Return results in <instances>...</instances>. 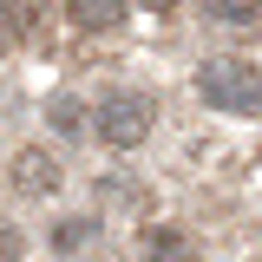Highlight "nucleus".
<instances>
[{
    "label": "nucleus",
    "instance_id": "1",
    "mask_svg": "<svg viewBox=\"0 0 262 262\" xmlns=\"http://www.w3.org/2000/svg\"><path fill=\"white\" fill-rule=\"evenodd\" d=\"M196 92H203L210 112H236V118H249V112H262V72H256L249 59H210L203 72H196Z\"/></svg>",
    "mask_w": 262,
    "mask_h": 262
},
{
    "label": "nucleus",
    "instance_id": "2",
    "mask_svg": "<svg viewBox=\"0 0 262 262\" xmlns=\"http://www.w3.org/2000/svg\"><path fill=\"white\" fill-rule=\"evenodd\" d=\"M98 138L112 144V151H131V144H144V131H151V98L138 92H112L105 105H98Z\"/></svg>",
    "mask_w": 262,
    "mask_h": 262
},
{
    "label": "nucleus",
    "instance_id": "3",
    "mask_svg": "<svg viewBox=\"0 0 262 262\" xmlns=\"http://www.w3.org/2000/svg\"><path fill=\"white\" fill-rule=\"evenodd\" d=\"M13 184H20V190H53V184H59V164H53V151H39V144H33V151H20V158H13Z\"/></svg>",
    "mask_w": 262,
    "mask_h": 262
},
{
    "label": "nucleus",
    "instance_id": "4",
    "mask_svg": "<svg viewBox=\"0 0 262 262\" xmlns=\"http://www.w3.org/2000/svg\"><path fill=\"white\" fill-rule=\"evenodd\" d=\"M79 27H118L125 20V0H66Z\"/></svg>",
    "mask_w": 262,
    "mask_h": 262
},
{
    "label": "nucleus",
    "instance_id": "5",
    "mask_svg": "<svg viewBox=\"0 0 262 262\" xmlns=\"http://www.w3.org/2000/svg\"><path fill=\"white\" fill-rule=\"evenodd\" d=\"M85 236H98V223H66V229H59V249H79Z\"/></svg>",
    "mask_w": 262,
    "mask_h": 262
},
{
    "label": "nucleus",
    "instance_id": "6",
    "mask_svg": "<svg viewBox=\"0 0 262 262\" xmlns=\"http://www.w3.org/2000/svg\"><path fill=\"white\" fill-rule=\"evenodd\" d=\"M262 0H223V20H256Z\"/></svg>",
    "mask_w": 262,
    "mask_h": 262
},
{
    "label": "nucleus",
    "instance_id": "7",
    "mask_svg": "<svg viewBox=\"0 0 262 262\" xmlns=\"http://www.w3.org/2000/svg\"><path fill=\"white\" fill-rule=\"evenodd\" d=\"M53 125H59V131H79V105H72V98L53 105Z\"/></svg>",
    "mask_w": 262,
    "mask_h": 262
},
{
    "label": "nucleus",
    "instance_id": "8",
    "mask_svg": "<svg viewBox=\"0 0 262 262\" xmlns=\"http://www.w3.org/2000/svg\"><path fill=\"white\" fill-rule=\"evenodd\" d=\"M0 256H20V236H7V229H0Z\"/></svg>",
    "mask_w": 262,
    "mask_h": 262
},
{
    "label": "nucleus",
    "instance_id": "9",
    "mask_svg": "<svg viewBox=\"0 0 262 262\" xmlns=\"http://www.w3.org/2000/svg\"><path fill=\"white\" fill-rule=\"evenodd\" d=\"M7 46H13V20L0 13V53H7Z\"/></svg>",
    "mask_w": 262,
    "mask_h": 262
},
{
    "label": "nucleus",
    "instance_id": "10",
    "mask_svg": "<svg viewBox=\"0 0 262 262\" xmlns=\"http://www.w3.org/2000/svg\"><path fill=\"white\" fill-rule=\"evenodd\" d=\"M138 7H144V13H164V7H177V0H138Z\"/></svg>",
    "mask_w": 262,
    "mask_h": 262
}]
</instances>
